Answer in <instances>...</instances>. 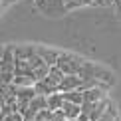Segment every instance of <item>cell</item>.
I'll use <instances>...</instances> for the list:
<instances>
[{
	"mask_svg": "<svg viewBox=\"0 0 121 121\" xmlns=\"http://www.w3.org/2000/svg\"><path fill=\"white\" fill-rule=\"evenodd\" d=\"M64 78H65V73L58 68V65H54V68H50V73L46 75V78L40 79V82H36L34 89H36L38 95H46L48 97V95L60 91V83L64 82Z\"/></svg>",
	"mask_w": 121,
	"mask_h": 121,
	"instance_id": "1",
	"label": "cell"
},
{
	"mask_svg": "<svg viewBox=\"0 0 121 121\" xmlns=\"http://www.w3.org/2000/svg\"><path fill=\"white\" fill-rule=\"evenodd\" d=\"M16 78V56L12 46H4L2 54V85H12Z\"/></svg>",
	"mask_w": 121,
	"mask_h": 121,
	"instance_id": "2",
	"label": "cell"
},
{
	"mask_svg": "<svg viewBox=\"0 0 121 121\" xmlns=\"http://www.w3.org/2000/svg\"><path fill=\"white\" fill-rule=\"evenodd\" d=\"M85 60L78 54H72V52H64L62 58L58 62V68L62 69L65 75H79V69H82Z\"/></svg>",
	"mask_w": 121,
	"mask_h": 121,
	"instance_id": "3",
	"label": "cell"
},
{
	"mask_svg": "<svg viewBox=\"0 0 121 121\" xmlns=\"http://www.w3.org/2000/svg\"><path fill=\"white\" fill-rule=\"evenodd\" d=\"M38 8L48 16H58L65 12V0H36Z\"/></svg>",
	"mask_w": 121,
	"mask_h": 121,
	"instance_id": "4",
	"label": "cell"
},
{
	"mask_svg": "<svg viewBox=\"0 0 121 121\" xmlns=\"http://www.w3.org/2000/svg\"><path fill=\"white\" fill-rule=\"evenodd\" d=\"M38 50V56L46 62L50 68H54V65H58L60 62V58H62V52H58V50H54V48H46V46H36Z\"/></svg>",
	"mask_w": 121,
	"mask_h": 121,
	"instance_id": "5",
	"label": "cell"
},
{
	"mask_svg": "<svg viewBox=\"0 0 121 121\" xmlns=\"http://www.w3.org/2000/svg\"><path fill=\"white\" fill-rule=\"evenodd\" d=\"M82 85V78L79 75H65L64 82L60 83V93H68V91H75Z\"/></svg>",
	"mask_w": 121,
	"mask_h": 121,
	"instance_id": "6",
	"label": "cell"
},
{
	"mask_svg": "<svg viewBox=\"0 0 121 121\" xmlns=\"http://www.w3.org/2000/svg\"><path fill=\"white\" fill-rule=\"evenodd\" d=\"M105 91H107V89H103V87H93V89L83 91V103H97V101H101V99L105 97Z\"/></svg>",
	"mask_w": 121,
	"mask_h": 121,
	"instance_id": "7",
	"label": "cell"
},
{
	"mask_svg": "<svg viewBox=\"0 0 121 121\" xmlns=\"http://www.w3.org/2000/svg\"><path fill=\"white\" fill-rule=\"evenodd\" d=\"M62 111L65 113L68 119H79V115H82V105H75L72 101H64Z\"/></svg>",
	"mask_w": 121,
	"mask_h": 121,
	"instance_id": "8",
	"label": "cell"
},
{
	"mask_svg": "<svg viewBox=\"0 0 121 121\" xmlns=\"http://www.w3.org/2000/svg\"><path fill=\"white\" fill-rule=\"evenodd\" d=\"M64 93H52V95H48V109L50 111H58V109H62L64 107Z\"/></svg>",
	"mask_w": 121,
	"mask_h": 121,
	"instance_id": "9",
	"label": "cell"
},
{
	"mask_svg": "<svg viewBox=\"0 0 121 121\" xmlns=\"http://www.w3.org/2000/svg\"><path fill=\"white\" fill-rule=\"evenodd\" d=\"M12 85H16V87H34L36 82H34V78H30V75H16Z\"/></svg>",
	"mask_w": 121,
	"mask_h": 121,
	"instance_id": "10",
	"label": "cell"
},
{
	"mask_svg": "<svg viewBox=\"0 0 121 121\" xmlns=\"http://www.w3.org/2000/svg\"><path fill=\"white\" fill-rule=\"evenodd\" d=\"M64 99H65V101H72V103H75V105H83V93L79 91V89L64 93Z\"/></svg>",
	"mask_w": 121,
	"mask_h": 121,
	"instance_id": "11",
	"label": "cell"
},
{
	"mask_svg": "<svg viewBox=\"0 0 121 121\" xmlns=\"http://www.w3.org/2000/svg\"><path fill=\"white\" fill-rule=\"evenodd\" d=\"M87 4L93 6V0H68L65 2V10H73V8H79V6H87Z\"/></svg>",
	"mask_w": 121,
	"mask_h": 121,
	"instance_id": "12",
	"label": "cell"
},
{
	"mask_svg": "<svg viewBox=\"0 0 121 121\" xmlns=\"http://www.w3.org/2000/svg\"><path fill=\"white\" fill-rule=\"evenodd\" d=\"M2 121H24V115H22V113H18V111H14L12 115H6V117H2Z\"/></svg>",
	"mask_w": 121,
	"mask_h": 121,
	"instance_id": "13",
	"label": "cell"
},
{
	"mask_svg": "<svg viewBox=\"0 0 121 121\" xmlns=\"http://www.w3.org/2000/svg\"><path fill=\"white\" fill-rule=\"evenodd\" d=\"M52 121H68V117H65V113L62 111V109H58V111H54Z\"/></svg>",
	"mask_w": 121,
	"mask_h": 121,
	"instance_id": "14",
	"label": "cell"
},
{
	"mask_svg": "<svg viewBox=\"0 0 121 121\" xmlns=\"http://www.w3.org/2000/svg\"><path fill=\"white\" fill-rule=\"evenodd\" d=\"M113 0H93V6H111Z\"/></svg>",
	"mask_w": 121,
	"mask_h": 121,
	"instance_id": "15",
	"label": "cell"
},
{
	"mask_svg": "<svg viewBox=\"0 0 121 121\" xmlns=\"http://www.w3.org/2000/svg\"><path fill=\"white\" fill-rule=\"evenodd\" d=\"M113 8H115V12H117V16L121 18V0H113Z\"/></svg>",
	"mask_w": 121,
	"mask_h": 121,
	"instance_id": "16",
	"label": "cell"
},
{
	"mask_svg": "<svg viewBox=\"0 0 121 121\" xmlns=\"http://www.w3.org/2000/svg\"><path fill=\"white\" fill-rule=\"evenodd\" d=\"M68 121H79V119H68Z\"/></svg>",
	"mask_w": 121,
	"mask_h": 121,
	"instance_id": "17",
	"label": "cell"
}]
</instances>
